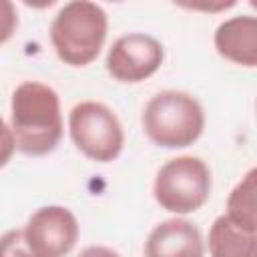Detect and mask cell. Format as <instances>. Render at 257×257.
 <instances>
[{
    "label": "cell",
    "instance_id": "cell-1",
    "mask_svg": "<svg viewBox=\"0 0 257 257\" xmlns=\"http://www.w3.org/2000/svg\"><path fill=\"white\" fill-rule=\"evenodd\" d=\"M10 131L14 145L28 157L52 153L62 139L60 98L44 82L26 80L12 92Z\"/></svg>",
    "mask_w": 257,
    "mask_h": 257
},
{
    "label": "cell",
    "instance_id": "cell-2",
    "mask_svg": "<svg viewBox=\"0 0 257 257\" xmlns=\"http://www.w3.org/2000/svg\"><path fill=\"white\" fill-rule=\"evenodd\" d=\"M106 30L108 18L102 6L88 0H72L56 12L50 24V42L64 64L86 66L104 46Z\"/></svg>",
    "mask_w": 257,
    "mask_h": 257
},
{
    "label": "cell",
    "instance_id": "cell-3",
    "mask_svg": "<svg viewBox=\"0 0 257 257\" xmlns=\"http://www.w3.org/2000/svg\"><path fill=\"white\" fill-rule=\"evenodd\" d=\"M143 128L145 135L163 149H185L203 135L205 110L189 92L163 90L147 102Z\"/></svg>",
    "mask_w": 257,
    "mask_h": 257
},
{
    "label": "cell",
    "instance_id": "cell-4",
    "mask_svg": "<svg viewBox=\"0 0 257 257\" xmlns=\"http://www.w3.org/2000/svg\"><path fill=\"white\" fill-rule=\"evenodd\" d=\"M153 195L161 209L169 213H195L211 195V171L199 157H175L159 169Z\"/></svg>",
    "mask_w": 257,
    "mask_h": 257
},
{
    "label": "cell",
    "instance_id": "cell-5",
    "mask_svg": "<svg viewBox=\"0 0 257 257\" xmlns=\"http://www.w3.org/2000/svg\"><path fill=\"white\" fill-rule=\"evenodd\" d=\"M68 128L76 149L96 163L114 161L124 147V131L118 116L96 100L74 104L68 114Z\"/></svg>",
    "mask_w": 257,
    "mask_h": 257
},
{
    "label": "cell",
    "instance_id": "cell-6",
    "mask_svg": "<svg viewBox=\"0 0 257 257\" xmlns=\"http://www.w3.org/2000/svg\"><path fill=\"white\" fill-rule=\"evenodd\" d=\"M22 235L34 257H64L78 241V221L70 209L46 205L30 215Z\"/></svg>",
    "mask_w": 257,
    "mask_h": 257
},
{
    "label": "cell",
    "instance_id": "cell-7",
    "mask_svg": "<svg viewBox=\"0 0 257 257\" xmlns=\"http://www.w3.org/2000/svg\"><path fill=\"white\" fill-rule=\"evenodd\" d=\"M165 58L163 44L143 32H131L112 42L106 52V70L118 82H141L153 76Z\"/></svg>",
    "mask_w": 257,
    "mask_h": 257
},
{
    "label": "cell",
    "instance_id": "cell-8",
    "mask_svg": "<svg viewBox=\"0 0 257 257\" xmlns=\"http://www.w3.org/2000/svg\"><path fill=\"white\" fill-rule=\"evenodd\" d=\"M205 243L197 225L187 219L159 223L145 241V257H203Z\"/></svg>",
    "mask_w": 257,
    "mask_h": 257
},
{
    "label": "cell",
    "instance_id": "cell-9",
    "mask_svg": "<svg viewBox=\"0 0 257 257\" xmlns=\"http://www.w3.org/2000/svg\"><path fill=\"white\" fill-rule=\"evenodd\" d=\"M217 52L241 66L257 64V20L251 14L233 16L221 22L215 30Z\"/></svg>",
    "mask_w": 257,
    "mask_h": 257
},
{
    "label": "cell",
    "instance_id": "cell-10",
    "mask_svg": "<svg viewBox=\"0 0 257 257\" xmlns=\"http://www.w3.org/2000/svg\"><path fill=\"white\" fill-rule=\"evenodd\" d=\"M209 253L211 257H257V233L245 231L221 215L209 229Z\"/></svg>",
    "mask_w": 257,
    "mask_h": 257
},
{
    "label": "cell",
    "instance_id": "cell-11",
    "mask_svg": "<svg viewBox=\"0 0 257 257\" xmlns=\"http://www.w3.org/2000/svg\"><path fill=\"white\" fill-rule=\"evenodd\" d=\"M255 189H257V171L251 169L231 191L227 199V219L251 233H257V209H255Z\"/></svg>",
    "mask_w": 257,
    "mask_h": 257
},
{
    "label": "cell",
    "instance_id": "cell-12",
    "mask_svg": "<svg viewBox=\"0 0 257 257\" xmlns=\"http://www.w3.org/2000/svg\"><path fill=\"white\" fill-rule=\"evenodd\" d=\"M0 257H34L24 243L22 229L6 231L0 237Z\"/></svg>",
    "mask_w": 257,
    "mask_h": 257
},
{
    "label": "cell",
    "instance_id": "cell-13",
    "mask_svg": "<svg viewBox=\"0 0 257 257\" xmlns=\"http://www.w3.org/2000/svg\"><path fill=\"white\" fill-rule=\"evenodd\" d=\"M18 28V12L10 0H0V44L8 42Z\"/></svg>",
    "mask_w": 257,
    "mask_h": 257
},
{
    "label": "cell",
    "instance_id": "cell-14",
    "mask_svg": "<svg viewBox=\"0 0 257 257\" xmlns=\"http://www.w3.org/2000/svg\"><path fill=\"white\" fill-rule=\"evenodd\" d=\"M14 151H16V145H14L12 131H10V126L4 122V118L0 116V169L8 165V161L12 159Z\"/></svg>",
    "mask_w": 257,
    "mask_h": 257
},
{
    "label": "cell",
    "instance_id": "cell-15",
    "mask_svg": "<svg viewBox=\"0 0 257 257\" xmlns=\"http://www.w3.org/2000/svg\"><path fill=\"white\" fill-rule=\"evenodd\" d=\"M76 257H120L116 251H112L110 247H104V245H90L86 249H82Z\"/></svg>",
    "mask_w": 257,
    "mask_h": 257
}]
</instances>
